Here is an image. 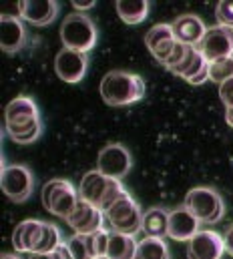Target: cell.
I'll return each mask as SVG.
<instances>
[{
  "label": "cell",
  "instance_id": "cell-1",
  "mask_svg": "<svg viewBox=\"0 0 233 259\" xmlns=\"http://www.w3.org/2000/svg\"><path fill=\"white\" fill-rule=\"evenodd\" d=\"M4 129L18 145L34 143L43 135V119L36 103L24 95L12 99L4 111Z\"/></svg>",
  "mask_w": 233,
  "mask_h": 259
},
{
  "label": "cell",
  "instance_id": "cell-2",
  "mask_svg": "<svg viewBox=\"0 0 233 259\" xmlns=\"http://www.w3.org/2000/svg\"><path fill=\"white\" fill-rule=\"evenodd\" d=\"M101 97L111 107H127L145 97V80L127 70H111L101 80Z\"/></svg>",
  "mask_w": 233,
  "mask_h": 259
},
{
  "label": "cell",
  "instance_id": "cell-3",
  "mask_svg": "<svg viewBox=\"0 0 233 259\" xmlns=\"http://www.w3.org/2000/svg\"><path fill=\"white\" fill-rule=\"evenodd\" d=\"M60 40H62L64 49L89 55V51H93L99 40L97 24L93 22V18L89 14L72 12V14L64 16V20L60 24Z\"/></svg>",
  "mask_w": 233,
  "mask_h": 259
},
{
  "label": "cell",
  "instance_id": "cell-4",
  "mask_svg": "<svg viewBox=\"0 0 233 259\" xmlns=\"http://www.w3.org/2000/svg\"><path fill=\"white\" fill-rule=\"evenodd\" d=\"M105 213V221L111 225V229L116 233H125V235H137L143 229V209L137 203V199L127 191L116 199L115 203L103 211Z\"/></svg>",
  "mask_w": 233,
  "mask_h": 259
},
{
  "label": "cell",
  "instance_id": "cell-5",
  "mask_svg": "<svg viewBox=\"0 0 233 259\" xmlns=\"http://www.w3.org/2000/svg\"><path fill=\"white\" fill-rule=\"evenodd\" d=\"M183 205L205 225H215L225 215L223 197L215 189H211V187H195V189H191L185 197Z\"/></svg>",
  "mask_w": 233,
  "mask_h": 259
},
{
  "label": "cell",
  "instance_id": "cell-6",
  "mask_svg": "<svg viewBox=\"0 0 233 259\" xmlns=\"http://www.w3.org/2000/svg\"><path fill=\"white\" fill-rule=\"evenodd\" d=\"M79 201L81 195L76 187L66 179H51L43 187V205L47 207V211H51L57 217H62L64 221L76 209Z\"/></svg>",
  "mask_w": 233,
  "mask_h": 259
},
{
  "label": "cell",
  "instance_id": "cell-7",
  "mask_svg": "<svg viewBox=\"0 0 233 259\" xmlns=\"http://www.w3.org/2000/svg\"><path fill=\"white\" fill-rule=\"evenodd\" d=\"M0 187L14 203H24L34 189V177L24 165H4L0 173Z\"/></svg>",
  "mask_w": 233,
  "mask_h": 259
},
{
  "label": "cell",
  "instance_id": "cell-8",
  "mask_svg": "<svg viewBox=\"0 0 233 259\" xmlns=\"http://www.w3.org/2000/svg\"><path fill=\"white\" fill-rule=\"evenodd\" d=\"M133 167V159L127 147H123L121 143H111L107 147L101 149L99 157H97V169L111 177V179H123L127 177V173Z\"/></svg>",
  "mask_w": 233,
  "mask_h": 259
},
{
  "label": "cell",
  "instance_id": "cell-9",
  "mask_svg": "<svg viewBox=\"0 0 233 259\" xmlns=\"http://www.w3.org/2000/svg\"><path fill=\"white\" fill-rule=\"evenodd\" d=\"M199 51L203 53L207 63H215V61H223V59L233 57V28L221 26V24L207 28V32L199 45Z\"/></svg>",
  "mask_w": 233,
  "mask_h": 259
},
{
  "label": "cell",
  "instance_id": "cell-10",
  "mask_svg": "<svg viewBox=\"0 0 233 259\" xmlns=\"http://www.w3.org/2000/svg\"><path fill=\"white\" fill-rule=\"evenodd\" d=\"M103 221H105L103 209L85 199H81L76 209L66 217L68 227L79 235H91V233L99 231L103 227Z\"/></svg>",
  "mask_w": 233,
  "mask_h": 259
},
{
  "label": "cell",
  "instance_id": "cell-11",
  "mask_svg": "<svg viewBox=\"0 0 233 259\" xmlns=\"http://www.w3.org/2000/svg\"><path fill=\"white\" fill-rule=\"evenodd\" d=\"M87 68H89V55L70 51V49L58 51L55 59V70L58 78H62V82H68V84L81 82L87 74Z\"/></svg>",
  "mask_w": 233,
  "mask_h": 259
},
{
  "label": "cell",
  "instance_id": "cell-12",
  "mask_svg": "<svg viewBox=\"0 0 233 259\" xmlns=\"http://www.w3.org/2000/svg\"><path fill=\"white\" fill-rule=\"evenodd\" d=\"M225 253L223 235L213 229H201L187 245L189 259H221Z\"/></svg>",
  "mask_w": 233,
  "mask_h": 259
},
{
  "label": "cell",
  "instance_id": "cell-13",
  "mask_svg": "<svg viewBox=\"0 0 233 259\" xmlns=\"http://www.w3.org/2000/svg\"><path fill=\"white\" fill-rule=\"evenodd\" d=\"M145 45L151 51V55L165 65V61L171 57V53L177 47V38L173 32V24H155L145 34Z\"/></svg>",
  "mask_w": 233,
  "mask_h": 259
},
{
  "label": "cell",
  "instance_id": "cell-14",
  "mask_svg": "<svg viewBox=\"0 0 233 259\" xmlns=\"http://www.w3.org/2000/svg\"><path fill=\"white\" fill-rule=\"evenodd\" d=\"M201 221L185 207H177L175 211H169V231L167 237L175 241H191L201 229Z\"/></svg>",
  "mask_w": 233,
  "mask_h": 259
},
{
  "label": "cell",
  "instance_id": "cell-15",
  "mask_svg": "<svg viewBox=\"0 0 233 259\" xmlns=\"http://www.w3.org/2000/svg\"><path fill=\"white\" fill-rule=\"evenodd\" d=\"M47 221L41 219H24L14 227L12 233V245L18 253H34L43 233H45Z\"/></svg>",
  "mask_w": 233,
  "mask_h": 259
},
{
  "label": "cell",
  "instance_id": "cell-16",
  "mask_svg": "<svg viewBox=\"0 0 233 259\" xmlns=\"http://www.w3.org/2000/svg\"><path fill=\"white\" fill-rule=\"evenodd\" d=\"M111 185H113V179L103 175L99 169H95V171L85 173V177L81 179L79 195H81V199H85V201L103 209V203H105L107 195L111 191Z\"/></svg>",
  "mask_w": 233,
  "mask_h": 259
},
{
  "label": "cell",
  "instance_id": "cell-17",
  "mask_svg": "<svg viewBox=\"0 0 233 259\" xmlns=\"http://www.w3.org/2000/svg\"><path fill=\"white\" fill-rule=\"evenodd\" d=\"M175 38L187 47H199L207 28L197 14H181L173 22Z\"/></svg>",
  "mask_w": 233,
  "mask_h": 259
},
{
  "label": "cell",
  "instance_id": "cell-18",
  "mask_svg": "<svg viewBox=\"0 0 233 259\" xmlns=\"http://www.w3.org/2000/svg\"><path fill=\"white\" fill-rule=\"evenodd\" d=\"M58 14V2L55 0H22L20 2V18L34 26L51 24Z\"/></svg>",
  "mask_w": 233,
  "mask_h": 259
},
{
  "label": "cell",
  "instance_id": "cell-19",
  "mask_svg": "<svg viewBox=\"0 0 233 259\" xmlns=\"http://www.w3.org/2000/svg\"><path fill=\"white\" fill-rule=\"evenodd\" d=\"M26 45V28L20 18L2 16L0 18V49L8 55L18 53Z\"/></svg>",
  "mask_w": 233,
  "mask_h": 259
},
{
  "label": "cell",
  "instance_id": "cell-20",
  "mask_svg": "<svg viewBox=\"0 0 233 259\" xmlns=\"http://www.w3.org/2000/svg\"><path fill=\"white\" fill-rule=\"evenodd\" d=\"M137 245L139 241L135 239V235H125V233H116L113 231L109 237V259H135L137 253Z\"/></svg>",
  "mask_w": 233,
  "mask_h": 259
},
{
  "label": "cell",
  "instance_id": "cell-21",
  "mask_svg": "<svg viewBox=\"0 0 233 259\" xmlns=\"http://www.w3.org/2000/svg\"><path fill=\"white\" fill-rule=\"evenodd\" d=\"M143 231L147 233V237L163 239L167 235V231H169V213L165 209H159V207H153V209L145 211Z\"/></svg>",
  "mask_w": 233,
  "mask_h": 259
},
{
  "label": "cell",
  "instance_id": "cell-22",
  "mask_svg": "<svg viewBox=\"0 0 233 259\" xmlns=\"http://www.w3.org/2000/svg\"><path fill=\"white\" fill-rule=\"evenodd\" d=\"M116 14L127 24H139L149 14V2L147 0H119Z\"/></svg>",
  "mask_w": 233,
  "mask_h": 259
},
{
  "label": "cell",
  "instance_id": "cell-23",
  "mask_svg": "<svg viewBox=\"0 0 233 259\" xmlns=\"http://www.w3.org/2000/svg\"><path fill=\"white\" fill-rule=\"evenodd\" d=\"M205 65H207V59L203 57V53L199 51V47H189V51H187L183 63L175 68L173 74L181 76V78H185V80L189 82L191 78H195V76L203 70V66Z\"/></svg>",
  "mask_w": 233,
  "mask_h": 259
},
{
  "label": "cell",
  "instance_id": "cell-24",
  "mask_svg": "<svg viewBox=\"0 0 233 259\" xmlns=\"http://www.w3.org/2000/svg\"><path fill=\"white\" fill-rule=\"evenodd\" d=\"M135 259H169V247L159 237H143L137 245Z\"/></svg>",
  "mask_w": 233,
  "mask_h": 259
},
{
  "label": "cell",
  "instance_id": "cell-25",
  "mask_svg": "<svg viewBox=\"0 0 233 259\" xmlns=\"http://www.w3.org/2000/svg\"><path fill=\"white\" fill-rule=\"evenodd\" d=\"M60 243H62V239H60V231H58V227L57 225H53V223H47L45 233H43V237H41V241H38L34 253H53Z\"/></svg>",
  "mask_w": 233,
  "mask_h": 259
},
{
  "label": "cell",
  "instance_id": "cell-26",
  "mask_svg": "<svg viewBox=\"0 0 233 259\" xmlns=\"http://www.w3.org/2000/svg\"><path fill=\"white\" fill-rule=\"evenodd\" d=\"M209 65H211L209 66V80H213L217 84H223L229 78H233V57L223 59V61L209 63Z\"/></svg>",
  "mask_w": 233,
  "mask_h": 259
},
{
  "label": "cell",
  "instance_id": "cell-27",
  "mask_svg": "<svg viewBox=\"0 0 233 259\" xmlns=\"http://www.w3.org/2000/svg\"><path fill=\"white\" fill-rule=\"evenodd\" d=\"M109 237H111V233L105 227H101L99 231L87 235L93 257H105L107 255V251H109Z\"/></svg>",
  "mask_w": 233,
  "mask_h": 259
},
{
  "label": "cell",
  "instance_id": "cell-28",
  "mask_svg": "<svg viewBox=\"0 0 233 259\" xmlns=\"http://www.w3.org/2000/svg\"><path fill=\"white\" fill-rule=\"evenodd\" d=\"M66 245H68V249H70V253H72V257L74 259H95L93 257V253H91L87 235H79V233H74V235L66 241Z\"/></svg>",
  "mask_w": 233,
  "mask_h": 259
},
{
  "label": "cell",
  "instance_id": "cell-29",
  "mask_svg": "<svg viewBox=\"0 0 233 259\" xmlns=\"http://www.w3.org/2000/svg\"><path fill=\"white\" fill-rule=\"evenodd\" d=\"M215 18L221 26L233 28V0H223L215 8Z\"/></svg>",
  "mask_w": 233,
  "mask_h": 259
},
{
  "label": "cell",
  "instance_id": "cell-30",
  "mask_svg": "<svg viewBox=\"0 0 233 259\" xmlns=\"http://www.w3.org/2000/svg\"><path fill=\"white\" fill-rule=\"evenodd\" d=\"M219 99L225 105V109H233V78L219 84Z\"/></svg>",
  "mask_w": 233,
  "mask_h": 259
},
{
  "label": "cell",
  "instance_id": "cell-31",
  "mask_svg": "<svg viewBox=\"0 0 233 259\" xmlns=\"http://www.w3.org/2000/svg\"><path fill=\"white\" fill-rule=\"evenodd\" d=\"M53 257H55V259H74L66 243H60V245H58L57 249L53 251Z\"/></svg>",
  "mask_w": 233,
  "mask_h": 259
},
{
  "label": "cell",
  "instance_id": "cell-32",
  "mask_svg": "<svg viewBox=\"0 0 233 259\" xmlns=\"http://www.w3.org/2000/svg\"><path fill=\"white\" fill-rule=\"evenodd\" d=\"M209 66H211V65L207 63V65L203 66V70H201V72H199L195 78H191L189 82H191V84H203V82H207V80H209Z\"/></svg>",
  "mask_w": 233,
  "mask_h": 259
},
{
  "label": "cell",
  "instance_id": "cell-33",
  "mask_svg": "<svg viewBox=\"0 0 233 259\" xmlns=\"http://www.w3.org/2000/svg\"><path fill=\"white\" fill-rule=\"evenodd\" d=\"M223 241H225V251L233 257V225H229L227 231L223 233Z\"/></svg>",
  "mask_w": 233,
  "mask_h": 259
},
{
  "label": "cell",
  "instance_id": "cell-34",
  "mask_svg": "<svg viewBox=\"0 0 233 259\" xmlns=\"http://www.w3.org/2000/svg\"><path fill=\"white\" fill-rule=\"evenodd\" d=\"M72 6H74V10H76V12H83V10L93 8V6H95V2H93V0H74V2H72Z\"/></svg>",
  "mask_w": 233,
  "mask_h": 259
},
{
  "label": "cell",
  "instance_id": "cell-35",
  "mask_svg": "<svg viewBox=\"0 0 233 259\" xmlns=\"http://www.w3.org/2000/svg\"><path fill=\"white\" fill-rule=\"evenodd\" d=\"M30 259H55L53 253H30Z\"/></svg>",
  "mask_w": 233,
  "mask_h": 259
},
{
  "label": "cell",
  "instance_id": "cell-36",
  "mask_svg": "<svg viewBox=\"0 0 233 259\" xmlns=\"http://www.w3.org/2000/svg\"><path fill=\"white\" fill-rule=\"evenodd\" d=\"M225 121L229 127H233V109H225Z\"/></svg>",
  "mask_w": 233,
  "mask_h": 259
},
{
  "label": "cell",
  "instance_id": "cell-37",
  "mask_svg": "<svg viewBox=\"0 0 233 259\" xmlns=\"http://www.w3.org/2000/svg\"><path fill=\"white\" fill-rule=\"evenodd\" d=\"M2 259H20V257L14 255V253H2Z\"/></svg>",
  "mask_w": 233,
  "mask_h": 259
},
{
  "label": "cell",
  "instance_id": "cell-38",
  "mask_svg": "<svg viewBox=\"0 0 233 259\" xmlns=\"http://www.w3.org/2000/svg\"><path fill=\"white\" fill-rule=\"evenodd\" d=\"M95 259H109V257H107V255H105V257H95Z\"/></svg>",
  "mask_w": 233,
  "mask_h": 259
}]
</instances>
